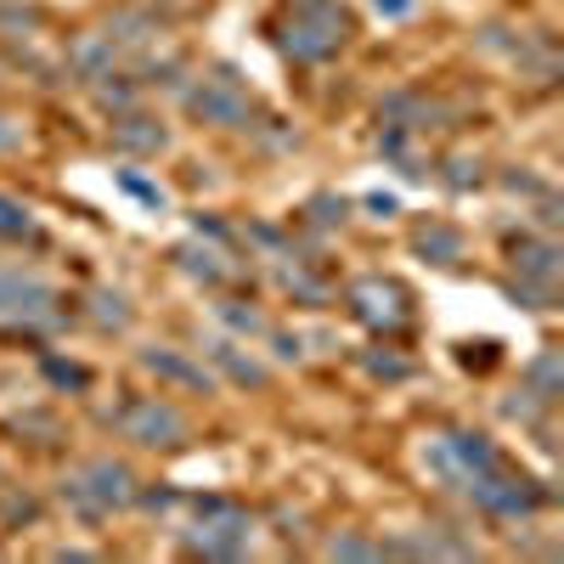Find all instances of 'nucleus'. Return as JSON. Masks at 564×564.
<instances>
[{"label": "nucleus", "mask_w": 564, "mask_h": 564, "mask_svg": "<svg viewBox=\"0 0 564 564\" xmlns=\"http://www.w3.org/2000/svg\"><path fill=\"white\" fill-rule=\"evenodd\" d=\"M345 35H350V23L334 0H293V12L283 23V51L293 62H322L345 46Z\"/></svg>", "instance_id": "1"}, {"label": "nucleus", "mask_w": 564, "mask_h": 564, "mask_svg": "<svg viewBox=\"0 0 564 564\" xmlns=\"http://www.w3.org/2000/svg\"><path fill=\"white\" fill-rule=\"evenodd\" d=\"M62 496H69L85 519H103L113 508L136 503V475H130L124 463H113V457H91V463H80V469L62 480Z\"/></svg>", "instance_id": "2"}, {"label": "nucleus", "mask_w": 564, "mask_h": 564, "mask_svg": "<svg viewBox=\"0 0 564 564\" xmlns=\"http://www.w3.org/2000/svg\"><path fill=\"white\" fill-rule=\"evenodd\" d=\"M187 548L204 559H243L254 548V519L243 508L220 503V496H209V503H197V525L187 530Z\"/></svg>", "instance_id": "3"}, {"label": "nucleus", "mask_w": 564, "mask_h": 564, "mask_svg": "<svg viewBox=\"0 0 564 564\" xmlns=\"http://www.w3.org/2000/svg\"><path fill=\"white\" fill-rule=\"evenodd\" d=\"M423 463H429V469H435L446 485L463 491L475 475H485L491 463H503V457H496V446H491L485 435H475V429H457V435H435V441H429V446H423Z\"/></svg>", "instance_id": "4"}, {"label": "nucleus", "mask_w": 564, "mask_h": 564, "mask_svg": "<svg viewBox=\"0 0 564 564\" xmlns=\"http://www.w3.org/2000/svg\"><path fill=\"white\" fill-rule=\"evenodd\" d=\"M57 288L40 283V277H23V272H0V322L7 327H28V334H40V327H57Z\"/></svg>", "instance_id": "5"}, {"label": "nucleus", "mask_w": 564, "mask_h": 564, "mask_svg": "<svg viewBox=\"0 0 564 564\" xmlns=\"http://www.w3.org/2000/svg\"><path fill=\"white\" fill-rule=\"evenodd\" d=\"M463 491H469L485 514H503V519H525V514H537V508L548 503V491H542L537 480L508 475L503 463H491V469H485V475H475Z\"/></svg>", "instance_id": "6"}, {"label": "nucleus", "mask_w": 564, "mask_h": 564, "mask_svg": "<svg viewBox=\"0 0 564 564\" xmlns=\"http://www.w3.org/2000/svg\"><path fill=\"white\" fill-rule=\"evenodd\" d=\"M113 423H119V435L136 441V446H181L187 441V418L170 401H158V395H136V401H124L113 412Z\"/></svg>", "instance_id": "7"}, {"label": "nucleus", "mask_w": 564, "mask_h": 564, "mask_svg": "<svg viewBox=\"0 0 564 564\" xmlns=\"http://www.w3.org/2000/svg\"><path fill=\"white\" fill-rule=\"evenodd\" d=\"M187 108L204 119V124H220V130H243L249 119H254V96L238 85V74L231 69H220L215 80H204V85H192L187 91Z\"/></svg>", "instance_id": "8"}, {"label": "nucleus", "mask_w": 564, "mask_h": 564, "mask_svg": "<svg viewBox=\"0 0 564 564\" xmlns=\"http://www.w3.org/2000/svg\"><path fill=\"white\" fill-rule=\"evenodd\" d=\"M350 316L361 322V327H379V334H395V327H407V293L395 288L389 277H356L350 283Z\"/></svg>", "instance_id": "9"}, {"label": "nucleus", "mask_w": 564, "mask_h": 564, "mask_svg": "<svg viewBox=\"0 0 564 564\" xmlns=\"http://www.w3.org/2000/svg\"><path fill=\"white\" fill-rule=\"evenodd\" d=\"M142 368L153 373V379H164V384H181V389H215V379L197 368V361H187L181 350H164V345H153V350H142Z\"/></svg>", "instance_id": "10"}, {"label": "nucleus", "mask_w": 564, "mask_h": 564, "mask_svg": "<svg viewBox=\"0 0 564 564\" xmlns=\"http://www.w3.org/2000/svg\"><path fill=\"white\" fill-rule=\"evenodd\" d=\"M113 147L119 153H164L170 147V130L158 119H142V113H119L113 119Z\"/></svg>", "instance_id": "11"}, {"label": "nucleus", "mask_w": 564, "mask_h": 564, "mask_svg": "<svg viewBox=\"0 0 564 564\" xmlns=\"http://www.w3.org/2000/svg\"><path fill=\"white\" fill-rule=\"evenodd\" d=\"M514 265H519V277H530L537 288H559V243L519 238L514 243Z\"/></svg>", "instance_id": "12"}, {"label": "nucleus", "mask_w": 564, "mask_h": 564, "mask_svg": "<svg viewBox=\"0 0 564 564\" xmlns=\"http://www.w3.org/2000/svg\"><path fill=\"white\" fill-rule=\"evenodd\" d=\"M113 40L108 35H85L74 51H69V62H74V74L80 80H103V74H113Z\"/></svg>", "instance_id": "13"}, {"label": "nucleus", "mask_w": 564, "mask_h": 564, "mask_svg": "<svg viewBox=\"0 0 564 564\" xmlns=\"http://www.w3.org/2000/svg\"><path fill=\"white\" fill-rule=\"evenodd\" d=\"M176 260H181V272L197 277V283H226V277H231L226 254H220V249H204V243H181Z\"/></svg>", "instance_id": "14"}, {"label": "nucleus", "mask_w": 564, "mask_h": 564, "mask_svg": "<svg viewBox=\"0 0 564 564\" xmlns=\"http://www.w3.org/2000/svg\"><path fill=\"white\" fill-rule=\"evenodd\" d=\"M418 254L423 260H435V265H457L463 260V238H457V231L452 226H441V220H429V226H418Z\"/></svg>", "instance_id": "15"}, {"label": "nucleus", "mask_w": 564, "mask_h": 564, "mask_svg": "<svg viewBox=\"0 0 564 564\" xmlns=\"http://www.w3.org/2000/svg\"><path fill=\"white\" fill-rule=\"evenodd\" d=\"M530 389L525 395H537V401H559V389H564V361H559V350H542L537 361H530Z\"/></svg>", "instance_id": "16"}, {"label": "nucleus", "mask_w": 564, "mask_h": 564, "mask_svg": "<svg viewBox=\"0 0 564 564\" xmlns=\"http://www.w3.org/2000/svg\"><path fill=\"white\" fill-rule=\"evenodd\" d=\"M91 316H96V327H108V334H124V327H130L124 293H119V288H96V293H91Z\"/></svg>", "instance_id": "17"}, {"label": "nucleus", "mask_w": 564, "mask_h": 564, "mask_svg": "<svg viewBox=\"0 0 564 564\" xmlns=\"http://www.w3.org/2000/svg\"><path fill=\"white\" fill-rule=\"evenodd\" d=\"M0 238H7V243L40 238V226H35V215H28V204H17V197H7V192H0Z\"/></svg>", "instance_id": "18"}, {"label": "nucleus", "mask_w": 564, "mask_h": 564, "mask_svg": "<svg viewBox=\"0 0 564 564\" xmlns=\"http://www.w3.org/2000/svg\"><path fill=\"white\" fill-rule=\"evenodd\" d=\"M209 356H215L220 368H226L231 379H238V384H265V368H260L254 356H243L238 345H226V339H220V345H209Z\"/></svg>", "instance_id": "19"}, {"label": "nucleus", "mask_w": 564, "mask_h": 564, "mask_svg": "<svg viewBox=\"0 0 564 564\" xmlns=\"http://www.w3.org/2000/svg\"><path fill=\"white\" fill-rule=\"evenodd\" d=\"M96 85V103H103L108 113H130L136 108V85H130L124 74H103V80H91Z\"/></svg>", "instance_id": "20"}, {"label": "nucleus", "mask_w": 564, "mask_h": 564, "mask_svg": "<svg viewBox=\"0 0 564 564\" xmlns=\"http://www.w3.org/2000/svg\"><path fill=\"white\" fill-rule=\"evenodd\" d=\"M158 28H153V17H142V12H119L113 23H108V40L113 46H142V40H153Z\"/></svg>", "instance_id": "21"}, {"label": "nucleus", "mask_w": 564, "mask_h": 564, "mask_svg": "<svg viewBox=\"0 0 564 564\" xmlns=\"http://www.w3.org/2000/svg\"><path fill=\"white\" fill-rule=\"evenodd\" d=\"M40 368H46V379H51V384H62V389H85V384H91V373L80 368V361H62V356H46Z\"/></svg>", "instance_id": "22"}, {"label": "nucleus", "mask_w": 564, "mask_h": 564, "mask_svg": "<svg viewBox=\"0 0 564 564\" xmlns=\"http://www.w3.org/2000/svg\"><path fill=\"white\" fill-rule=\"evenodd\" d=\"M215 311H220V322L231 327V334H265V322H260L254 311H243L238 300H226V305H215Z\"/></svg>", "instance_id": "23"}, {"label": "nucleus", "mask_w": 564, "mask_h": 564, "mask_svg": "<svg viewBox=\"0 0 564 564\" xmlns=\"http://www.w3.org/2000/svg\"><path fill=\"white\" fill-rule=\"evenodd\" d=\"M327 559H384V548L361 542V537H334V542H327Z\"/></svg>", "instance_id": "24"}, {"label": "nucleus", "mask_w": 564, "mask_h": 564, "mask_svg": "<svg viewBox=\"0 0 564 564\" xmlns=\"http://www.w3.org/2000/svg\"><path fill=\"white\" fill-rule=\"evenodd\" d=\"M119 187L130 192V197H142L147 209H164V187H153V181H142L136 170H119Z\"/></svg>", "instance_id": "25"}, {"label": "nucleus", "mask_w": 564, "mask_h": 564, "mask_svg": "<svg viewBox=\"0 0 564 564\" xmlns=\"http://www.w3.org/2000/svg\"><path fill=\"white\" fill-rule=\"evenodd\" d=\"M345 209H350V204H345V197H334V192H316V197H311V220H316V226H339Z\"/></svg>", "instance_id": "26"}, {"label": "nucleus", "mask_w": 564, "mask_h": 564, "mask_svg": "<svg viewBox=\"0 0 564 564\" xmlns=\"http://www.w3.org/2000/svg\"><path fill=\"white\" fill-rule=\"evenodd\" d=\"M283 288H288V293H300V300H327V288H322V283H311V277L300 272V265H283Z\"/></svg>", "instance_id": "27"}, {"label": "nucleus", "mask_w": 564, "mask_h": 564, "mask_svg": "<svg viewBox=\"0 0 564 564\" xmlns=\"http://www.w3.org/2000/svg\"><path fill=\"white\" fill-rule=\"evenodd\" d=\"M446 187H457V192L480 187V158H452L446 164Z\"/></svg>", "instance_id": "28"}, {"label": "nucleus", "mask_w": 564, "mask_h": 564, "mask_svg": "<svg viewBox=\"0 0 564 564\" xmlns=\"http://www.w3.org/2000/svg\"><path fill=\"white\" fill-rule=\"evenodd\" d=\"M361 368H368L373 379H407V373H412L407 361H395V356H368V361H361Z\"/></svg>", "instance_id": "29"}, {"label": "nucleus", "mask_w": 564, "mask_h": 564, "mask_svg": "<svg viewBox=\"0 0 564 564\" xmlns=\"http://www.w3.org/2000/svg\"><path fill=\"white\" fill-rule=\"evenodd\" d=\"M17 147H23V124H12L0 113V153H17Z\"/></svg>", "instance_id": "30"}, {"label": "nucleus", "mask_w": 564, "mask_h": 564, "mask_svg": "<svg viewBox=\"0 0 564 564\" xmlns=\"http://www.w3.org/2000/svg\"><path fill=\"white\" fill-rule=\"evenodd\" d=\"M368 209L373 215H395V209H401V197H395V192H368Z\"/></svg>", "instance_id": "31"}, {"label": "nucleus", "mask_w": 564, "mask_h": 564, "mask_svg": "<svg viewBox=\"0 0 564 564\" xmlns=\"http://www.w3.org/2000/svg\"><path fill=\"white\" fill-rule=\"evenodd\" d=\"M412 7H418V0H373V12H379V17H407Z\"/></svg>", "instance_id": "32"}]
</instances>
